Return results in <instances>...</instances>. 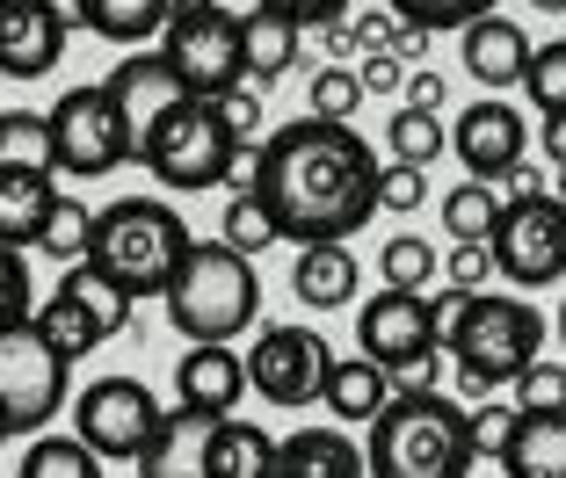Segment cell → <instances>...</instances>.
I'll use <instances>...</instances> for the list:
<instances>
[{
  "label": "cell",
  "instance_id": "7c38bea8",
  "mask_svg": "<svg viewBox=\"0 0 566 478\" xmlns=\"http://www.w3.org/2000/svg\"><path fill=\"white\" fill-rule=\"evenodd\" d=\"M327 370H334V348H327L319 327H262L254 348H248V392L269 399V406H283V413L319 406Z\"/></svg>",
  "mask_w": 566,
  "mask_h": 478
},
{
  "label": "cell",
  "instance_id": "5bb4252c",
  "mask_svg": "<svg viewBox=\"0 0 566 478\" xmlns=\"http://www.w3.org/2000/svg\"><path fill=\"white\" fill-rule=\"evenodd\" d=\"M450 152L465 167V182H501V174L523 167V152H531V124H523V109L509 95H486V102H472V109H458Z\"/></svg>",
  "mask_w": 566,
  "mask_h": 478
},
{
  "label": "cell",
  "instance_id": "277c9868",
  "mask_svg": "<svg viewBox=\"0 0 566 478\" xmlns=\"http://www.w3.org/2000/svg\"><path fill=\"white\" fill-rule=\"evenodd\" d=\"M197 247V232L182 225V211L160 196H117L95 211V240H87V262L132 297H160L182 268V254Z\"/></svg>",
  "mask_w": 566,
  "mask_h": 478
},
{
  "label": "cell",
  "instance_id": "9c48e42d",
  "mask_svg": "<svg viewBox=\"0 0 566 478\" xmlns=\"http://www.w3.org/2000/svg\"><path fill=\"white\" fill-rule=\"evenodd\" d=\"M494 276H509L516 290H552L566 283V203L552 196H501V217L486 232Z\"/></svg>",
  "mask_w": 566,
  "mask_h": 478
},
{
  "label": "cell",
  "instance_id": "ab89813d",
  "mask_svg": "<svg viewBox=\"0 0 566 478\" xmlns=\"http://www.w3.org/2000/svg\"><path fill=\"white\" fill-rule=\"evenodd\" d=\"M356 109H364V73L319 66V73H313V116H327V124H349Z\"/></svg>",
  "mask_w": 566,
  "mask_h": 478
},
{
  "label": "cell",
  "instance_id": "cb8c5ba5",
  "mask_svg": "<svg viewBox=\"0 0 566 478\" xmlns=\"http://www.w3.org/2000/svg\"><path fill=\"white\" fill-rule=\"evenodd\" d=\"M501 478H566V406L516 413V443L501 457Z\"/></svg>",
  "mask_w": 566,
  "mask_h": 478
},
{
  "label": "cell",
  "instance_id": "9f6ffc18",
  "mask_svg": "<svg viewBox=\"0 0 566 478\" xmlns=\"http://www.w3.org/2000/svg\"><path fill=\"white\" fill-rule=\"evenodd\" d=\"M552 196H559V203H566V167H559V182H552Z\"/></svg>",
  "mask_w": 566,
  "mask_h": 478
},
{
  "label": "cell",
  "instance_id": "74e56055",
  "mask_svg": "<svg viewBox=\"0 0 566 478\" xmlns=\"http://www.w3.org/2000/svg\"><path fill=\"white\" fill-rule=\"evenodd\" d=\"M30 319H36L30 254H22V247H0V333H8V327H30Z\"/></svg>",
  "mask_w": 566,
  "mask_h": 478
},
{
  "label": "cell",
  "instance_id": "30bf717a",
  "mask_svg": "<svg viewBox=\"0 0 566 478\" xmlns=\"http://www.w3.org/2000/svg\"><path fill=\"white\" fill-rule=\"evenodd\" d=\"M356 348L392 378L443 355V297L429 290H378L356 305Z\"/></svg>",
  "mask_w": 566,
  "mask_h": 478
},
{
  "label": "cell",
  "instance_id": "e0dca14e",
  "mask_svg": "<svg viewBox=\"0 0 566 478\" xmlns=\"http://www.w3.org/2000/svg\"><path fill=\"white\" fill-rule=\"evenodd\" d=\"M240 399H248V355H233L226 341H197L182 363H175V406L233 421Z\"/></svg>",
  "mask_w": 566,
  "mask_h": 478
},
{
  "label": "cell",
  "instance_id": "2e32d148",
  "mask_svg": "<svg viewBox=\"0 0 566 478\" xmlns=\"http://www.w3.org/2000/svg\"><path fill=\"white\" fill-rule=\"evenodd\" d=\"M109 102H117L124 109V131H132V152H138V138L153 131V124H160L167 109H182L189 102V87L175 81V66H167L160 51H132V59H124L117 73H109Z\"/></svg>",
  "mask_w": 566,
  "mask_h": 478
},
{
  "label": "cell",
  "instance_id": "52a82bcc",
  "mask_svg": "<svg viewBox=\"0 0 566 478\" xmlns=\"http://www.w3.org/2000/svg\"><path fill=\"white\" fill-rule=\"evenodd\" d=\"M240 138L218 124L211 102L189 95L182 109H167L146 138H138V167H146L160 189H218L233 182V160H240Z\"/></svg>",
  "mask_w": 566,
  "mask_h": 478
},
{
  "label": "cell",
  "instance_id": "8fae6325",
  "mask_svg": "<svg viewBox=\"0 0 566 478\" xmlns=\"http://www.w3.org/2000/svg\"><path fill=\"white\" fill-rule=\"evenodd\" d=\"M0 406H8L15 435H44L51 421L73 406V363L51 355L36 327L0 333Z\"/></svg>",
  "mask_w": 566,
  "mask_h": 478
},
{
  "label": "cell",
  "instance_id": "d6986e66",
  "mask_svg": "<svg viewBox=\"0 0 566 478\" xmlns=\"http://www.w3.org/2000/svg\"><path fill=\"white\" fill-rule=\"evenodd\" d=\"M269 478H370L364 443H349L342 428H291L276 443Z\"/></svg>",
  "mask_w": 566,
  "mask_h": 478
},
{
  "label": "cell",
  "instance_id": "ba28073f",
  "mask_svg": "<svg viewBox=\"0 0 566 478\" xmlns=\"http://www.w3.org/2000/svg\"><path fill=\"white\" fill-rule=\"evenodd\" d=\"M44 131H51V167L73 174V182H102V174H117V167L138 160L109 87H66L44 109Z\"/></svg>",
  "mask_w": 566,
  "mask_h": 478
},
{
  "label": "cell",
  "instance_id": "ee69618b",
  "mask_svg": "<svg viewBox=\"0 0 566 478\" xmlns=\"http://www.w3.org/2000/svg\"><path fill=\"white\" fill-rule=\"evenodd\" d=\"M211 109H218V124H226L240 146H254V131H262V95H254V87H233V95H218Z\"/></svg>",
  "mask_w": 566,
  "mask_h": 478
},
{
  "label": "cell",
  "instance_id": "8d00e7d4",
  "mask_svg": "<svg viewBox=\"0 0 566 478\" xmlns=\"http://www.w3.org/2000/svg\"><path fill=\"white\" fill-rule=\"evenodd\" d=\"M385 8H392V22H415V30H429V36L436 30H458V36H465L480 15H494L501 0H385Z\"/></svg>",
  "mask_w": 566,
  "mask_h": 478
},
{
  "label": "cell",
  "instance_id": "7dc6e473",
  "mask_svg": "<svg viewBox=\"0 0 566 478\" xmlns=\"http://www.w3.org/2000/svg\"><path fill=\"white\" fill-rule=\"evenodd\" d=\"M392 87H407V66L392 51H370L364 59V95H392Z\"/></svg>",
  "mask_w": 566,
  "mask_h": 478
},
{
  "label": "cell",
  "instance_id": "6f0895ef",
  "mask_svg": "<svg viewBox=\"0 0 566 478\" xmlns=\"http://www.w3.org/2000/svg\"><path fill=\"white\" fill-rule=\"evenodd\" d=\"M559 341H566V312H559Z\"/></svg>",
  "mask_w": 566,
  "mask_h": 478
},
{
  "label": "cell",
  "instance_id": "f1b7e54d",
  "mask_svg": "<svg viewBox=\"0 0 566 478\" xmlns=\"http://www.w3.org/2000/svg\"><path fill=\"white\" fill-rule=\"evenodd\" d=\"M450 152V124L429 109H392V124H385V160H400V167H436Z\"/></svg>",
  "mask_w": 566,
  "mask_h": 478
},
{
  "label": "cell",
  "instance_id": "603a6c76",
  "mask_svg": "<svg viewBox=\"0 0 566 478\" xmlns=\"http://www.w3.org/2000/svg\"><path fill=\"white\" fill-rule=\"evenodd\" d=\"M240 30H248V87L262 95V87H276L283 73H298L305 59V30L291 15H269V8H254V15H240Z\"/></svg>",
  "mask_w": 566,
  "mask_h": 478
},
{
  "label": "cell",
  "instance_id": "f35d334b",
  "mask_svg": "<svg viewBox=\"0 0 566 478\" xmlns=\"http://www.w3.org/2000/svg\"><path fill=\"white\" fill-rule=\"evenodd\" d=\"M218 240L254 262L262 247H276V225H269V211H262L254 196H226V225H218Z\"/></svg>",
  "mask_w": 566,
  "mask_h": 478
},
{
  "label": "cell",
  "instance_id": "6da1fadb",
  "mask_svg": "<svg viewBox=\"0 0 566 478\" xmlns=\"http://www.w3.org/2000/svg\"><path fill=\"white\" fill-rule=\"evenodd\" d=\"M378 174L385 160L370 152L364 131L327 124V116H298L262 138L248 196L269 211L276 240H291V247H349L378 217Z\"/></svg>",
  "mask_w": 566,
  "mask_h": 478
},
{
  "label": "cell",
  "instance_id": "ffe728a7",
  "mask_svg": "<svg viewBox=\"0 0 566 478\" xmlns=\"http://www.w3.org/2000/svg\"><path fill=\"white\" fill-rule=\"evenodd\" d=\"M59 196H66V189H59V174H44V167H0V247H36Z\"/></svg>",
  "mask_w": 566,
  "mask_h": 478
},
{
  "label": "cell",
  "instance_id": "5b68a950",
  "mask_svg": "<svg viewBox=\"0 0 566 478\" xmlns=\"http://www.w3.org/2000/svg\"><path fill=\"white\" fill-rule=\"evenodd\" d=\"M167 305V327L182 333L189 348L197 341H226L233 348L240 333L262 319V283H254V262L233 254L226 240H197L175 268V283L160 290Z\"/></svg>",
  "mask_w": 566,
  "mask_h": 478
},
{
  "label": "cell",
  "instance_id": "db71d44e",
  "mask_svg": "<svg viewBox=\"0 0 566 478\" xmlns=\"http://www.w3.org/2000/svg\"><path fill=\"white\" fill-rule=\"evenodd\" d=\"M531 8L537 15H566V0H531Z\"/></svg>",
  "mask_w": 566,
  "mask_h": 478
},
{
  "label": "cell",
  "instance_id": "7bdbcfd3",
  "mask_svg": "<svg viewBox=\"0 0 566 478\" xmlns=\"http://www.w3.org/2000/svg\"><path fill=\"white\" fill-rule=\"evenodd\" d=\"M421 196H429V167L385 160V174H378V211H415Z\"/></svg>",
  "mask_w": 566,
  "mask_h": 478
},
{
  "label": "cell",
  "instance_id": "4316f807",
  "mask_svg": "<svg viewBox=\"0 0 566 478\" xmlns=\"http://www.w3.org/2000/svg\"><path fill=\"white\" fill-rule=\"evenodd\" d=\"M30 327L44 333V348H51V355H66V363H81V355H95V348L109 341V333H102V319L87 312V305H81L73 290H51L44 305H36Z\"/></svg>",
  "mask_w": 566,
  "mask_h": 478
},
{
  "label": "cell",
  "instance_id": "83f0119b",
  "mask_svg": "<svg viewBox=\"0 0 566 478\" xmlns=\"http://www.w3.org/2000/svg\"><path fill=\"white\" fill-rule=\"evenodd\" d=\"M167 8L175 0H81V30H95V36H109V44H124V51H146L153 36L167 30Z\"/></svg>",
  "mask_w": 566,
  "mask_h": 478
},
{
  "label": "cell",
  "instance_id": "d6a6232c",
  "mask_svg": "<svg viewBox=\"0 0 566 478\" xmlns=\"http://www.w3.org/2000/svg\"><path fill=\"white\" fill-rule=\"evenodd\" d=\"M87 240H95V211H87L81 196H59L51 203V217H44V240H36V247H44V262H87Z\"/></svg>",
  "mask_w": 566,
  "mask_h": 478
},
{
  "label": "cell",
  "instance_id": "4fadbf2b",
  "mask_svg": "<svg viewBox=\"0 0 566 478\" xmlns=\"http://www.w3.org/2000/svg\"><path fill=\"white\" fill-rule=\"evenodd\" d=\"M153 428H160V399L138 378H95L87 392H73V435L102 464H138Z\"/></svg>",
  "mask_w": 566,
  "mask_h": 478
},
{
  "label": "cell",
  "instance_id": "bcb514c9",
  "mask_svg": "<svg viewBox=\"0 0 566 478\" xmlns=\"http://www.w3.org/2000/svg\"><path fill=\"white\" fill-rule=\"evenodd\" d=\"M486 276H494V254L486 247H450V283H458V297H472Z\"/></svg>",
  "mask_w": 566,
  "mask_h": 478
},
{
  "label": "cell",
  "instance_id": "e575fe53",
  "mask_svg": "<svg viewBox=\"0 0 566 478\" xmlns=\"http://www.w3.org/2000/svg\"><path fill=\"white\" fill-rule=\"evenodd\" d=\"M523 95H531V109L545 116V124H559V116H566V36H552V44H537V51H531Z\"/></svg>",
  "mask_w": 566,
  "mask_h": 478
},
{
  "label": "cell",
  "instance_id": "4dcf8cb0",
  "mask_svg": "<svg viewBox=\"0 0 566 478\" xmlns=\"http://www.w3.org/2000/svg\"><path fill=\"white\" fill-rule=\"evenodd\" d=\"M15 478H102V457L81 443V435H36L30 449H22V471Z\"/></svg>",
  "mask_w": 566,
  "mask_h": 478
},
{
  "label": "cell",
  "instance_id": "44dd1931",
  "mask_svg": "<svg viewBox=\"0 0 566 478\" xmlns=\"http://www.w3.org/2000/svg\"><path fill=\"white\" fill-rule=\"evenodd\" d=\"M211 413H189V406H167L160 428H153L146 457H138V478H203V449H211Z\"/></svg>",
  "mask_w": 566,
  "mask_h": 478
},
{
  "label": "cell",
  "instance_id": "f6af8a7d",
  "mask_svg": "<svg viewBox=\"0 0 566 478\" xmlns=\"http://www.w3.org/2000/svg\"><path fill=\"white\" fill-rule=\"evenodd\" d=\"M254 8H269V15H291L298 30H313V22L327 30L334 15H349V0H254Z\"/></svg>",
  "mask_w": 566,
  "mask_h": 478
},
{
  "label": "cell",
  "instance_id": "11a10c76",
  "mask_svg": "<svg viewBox=\"0 0 566 478\" xmlns=\"http://www.w3.org/2000/svg\"><path fill=\"white\" fill-rule=\"evenodd\" d=\"M0 443H15V421H8V406H0Z\"/></svg>",
  "mask_w": 566,
  "mask_h": 478
},
{
  "label": "cell",
  "instance_id": "7a4b0ae2",
  "mask_svg": "<svg viewBox=\"0 0 566 478\" xmlns=\"http://www.w3.org/2000/svg\"><path fill=\"white\" fill-rule=\"evenodd\" d=\"M370 478H472V413L450 392H392L364 435Z\"/></svg>",
  "mask_w": 566,
  "mask_h": 478
},
{
  "label": "cell",
  "instance_id": "c3c4849f",
  "mask_svg": "<svg viewBox=\"0 0 566 478\" xmlns=\"http://www.w3.org/2000/svg\"><path fill=\"white\" fill-rule=\"evenodd\" d=\"M443 95H450V87H443V73H407V109H443Z\"/></svg>",
  "mask_w": 566,
  "mask_h": 478
},
{
  "label": "cell",
  "instance_id": "f546056e",
  "mask_svg": "<svg viewBox=\"0 0 566 478\" xmlns=\"http://www.w3.org/2000/svg\"><path fill=\"white\" fill-rule=\"evenodd\" d=\"M494 217H501V189H494V182H458V189L443 196V232H450V247H486Z\"/></svg>",
  "mask_w": 566,
  "mask_h": 478
},
{
  "label": "cell",
  "instance_id": "7402d4cb",
  "mask_svg": "<svg viewBox=\"0 0 566 478\" xmlns=\"http://www.w3.org/2000/svg\"><path fill=\"white\" fill-rule=\"evenodd\" d=\"M291 290H298V305H313V312H334V305H356L364 268H356L349 247H298V262H291Z\"/></svg>",
  "mask_w": 566,
  "mask_h": 478
},
{
  "label": "cell",
  "instance_id": "3957f363",
  "mask_svg": "<svg viewBox=\"0 0 566 478\" xmlns=\"http://www.w3.org/2000/svg\"><path fill=\"white\" fill-rule=\"evenodd\" d=\"M443 348L465 392H501L531 363H545V312L523 305V297H494V290L443 297Z\"/></svg>",
  "mask_w": 566,
  "mask_h": 478
},
{
  "label": "cell",
  "instance_id": "b9f144b4",
  "mask_svg": "<svg viewBox=\"0 0 566 478\" xmlns=\"http://www.w3.org/2000/svg\"><path fill=\"white\" fill-rule=\"evenodd\" d=\"M509 443H516V406H480L472 413V449H480V464H501Z\"/></svg>",
  "mask_w": 566,
  "mask_h": 478
},
{
  "label": "cell",
  "instance_id": "ac0fdd59",
  "mask_svg": "<svg viewBox=\"0 0 566 478\" xmlns=\"http://www.w3.org/2000/svg\"><path fill=\"white\" fill-rule=\"evenodd\" d=\"M531 30H523L516 15H480L465 36H458V59H465V73L486 87V95H509V87H523V73H531Z\"/></svg>",
  "mask_w": 566,
  "mask_h": 478
},
{
  "label": "cell",
  "instance_id": "f907efd6",
  "mask_svg": "<svg viewBox=\"0 0 566 478\" xmlns=\"http://www.w3.org/2000/svg\"><path fill=\"white\" fill-rule=\"evenodd\" d=\"M421 44H429V30H415V22H400V30H392V59H421Z\"/></svg>",
  "mask_w": 566,
  "mask_h": 478
},
{
  "label": "cell",
  "instance_id": "484cf974",
  "mask_svg": "<svg viewBox=\"0 0 566 478\" xmlns=\"http://www.w3.org/2000/svg\"><path fill=\"white\" fill-rule=\"evenodd\" d=\"M276 464V435L254 421H218L211 449H203V478H269Z\"/></svg>",
  "mask_w": 566,
  "mask_h": 478
},
{
  "label": "cell",
  "instance_id": "836d02e7",
  "mask_svg": "<svg viewBox=\"0 0 566 478\" xmlns=\"http://www.w3.org/2000/svg\"><path fill=\"white\" fill-rule=\"evenodd\" d=\"M0 167H51V131H44V109H0Z\"/></svg>",
  "mask_w": 566,
  "mask_h": 478
},
{
  "label": "cell",
  "instance_id": "9a60e30c",
  "mask_svg": "<svg viewBox=\"0 0 566 478\" xmlns=\"http://www.w3.org/2000/svg\"><path fill=\"white\" fill-rule=\"evenodd\" d=\"M66 22L44 0H0V73L8 81H44L66 59Z\"/></svg>",
  "mask_w": 566,
  "mask_h": 478
},
{
  "label": "cell",
  "instance_id": "60d3db41",
  "mask_svg": "<svg viewBox=\"0 0 566 478\" xmlns=\"http://www.w3.org/2000/svg\"><path fill=\"white\" fill-rule=\"evenodd\" d=\"M509 392H516V413H559L566 406V363H531Z\"/></svg>",
  "mask_w": 566,
  "mask_h": 478
},
{
  "label": "cell",
  "instance_id": "816d5d0a",
  "mask_svg": "<svg viewBox=\"0 0 566 478\" xmlns=\"http://www.w3.org/2000/svg\"><path fill=\"white\" fill-rule=\"evenodd\" d=\"M537 138H545V160H552V167H566V116H559V124H545Z\"/></svg>",
  "mask_w": 566,
  "mask_h": 478
},
{
  "label": "cell",
  "instance_id": "f5cc1de1",
  "mask_svg": "<svg viewBox=\"0 0 566 478\" xmlns=\"http://www.w3.org/2000/svg\"><path fill=\"white\" fill-rule=\"evenodd\" d=\"M44 8H51L59 22H66V30H81V22H87V15H81V0H44Z\"/></svg>",
  "mask_w": 566,
  "mask_h": 478
},
{
  "label": "cell",
  "instance_id": "d590c367",
  "mask_svg": "<svg viewBox=\"0 0 566 478\" xmlns=\"http://www.w3.org/2000/svg\"><path fill=\"white\" fill-rule=\"evenodd\" d=\"M436 247L429 240H415V232H400V240H392V247H378V283L385 290H429L436 283Z\"/></svg>",
  "mask_w": 566,
  "mask_h": 478
},
{
  "label": "cell",
  "instance_id": "d4e9b609",
  "mask_svg": "<svg viewBox=\"0 0 566 478\" xmlns=\"http://www.w3.org/2000/svg\"><path fill=\"white\" fill-rule=\"evenodd\" d=\"M385 399H392V378H385L370 355H356V363H342V355H334L327 392H319V406L334 413V428H342V421H364V428H370V421L385 413Z\"/></svg>",
  "mask_w": 566,
  "mask_h": 478
},
{
  "label": "cell",
  "instance_id": "681fc988",
  "mask_svg": "<svg viewBox=\"0 0 566 478\" xmlns=\"http://www.w3.org/2000/svg\"><path fill=\"white\" fill-rule=\"evenodd\" d=\"M501 182H509V196H545V189H552L545 174H537V167H531V160H523V167H509Z\"/></svg>",
  "mask_w": 566,
  "mask_h": 478
},
{
  "label": "cell",
  "instance_id": "8992f818",
  "mask_svg": "<svg viewBox=\"0 0 566 478\" xmlns=\"http://www.w3.org/2000/svg\"><path fill=\"white\" fill-rule=\"evenodd\" d=\"M160 59L197 102L248 87V30H240V15H226V0H175L160 30Z\"/></svg>",
  "mask_w": 566,
  "mask_h": 478
},
{
  "label": "cell",
  "instance_id": "1f68e13d",
  "mask_svg": "<svg viewBox=\"0 0 566 478\" xmlns=\"http://www.w3.org/2000/svg\"><path fill=\"white\" fill-rule=\"evenodd\" d=\"M59 290H73V297H81L87 312L102 319V333H124V327H132V305H138V297H132V290H117V283L102 276L95 262H73V268H66V283H59Z\"/></svg>",
  "mask_w": 566,
  "mask_h": 478
}]
</instances>
